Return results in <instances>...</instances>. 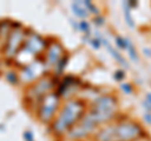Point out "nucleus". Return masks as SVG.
I'll use <instances>...</instances> for the list:
<instances>
[{"instance_id":"nucleus-7","label":"nucleus","mask_w":151,"mask_h":141,"mask_svg":"<svg viewBox=\"0 0 151 141\" xmlns=\"http://www.w3.org/2000/svg\"><path fill=\"white\" fill-rule=\"evenodd\" d=\"M60 105H62V100L57 95V92L55 91L49 92L48 95L42 98V101L37 107L35 110L37 119L39 120L40 124L49 126L52 124V121L54 120Z\"/></svg>"},{"instance_id":"nucleus-24","label":"nucleus","mask_w":151,"mask_h":141,"mask_svg":"<svg viewBox=\"0 0 151 141\" xmlns=\"http://www.w3.org/2000/svg\"><path fill=\"white\" fill-rule=\"evenodd\" d=\"M89 44H91V47L93 49H100L101 48V40L98 39V38H96V37H92L91 39H89V42H88Z\"/></svg>"},{"instance_id":"nucleus-2","label":"nucleus","mask_w":151,"mask_h":141,"mask_svg":"<svg viewBox=\"0 0 151 141\" xmlns=\"http://www.w3.org/2000/svg\"><path fill=\"white\" fill-rule=\"evenodd\" d=\"M87 114L98 125V127L112 122L120 115L119 97L115 93H101L87 105Z\"/></svg>"},{"instance_id":"nucleus-1","label":"nucleus","mask_w":151,"mask_h":141,"mask_svg":"<svg viewBox=\"0 0 151 141\" xmlns=\"http://www.w3.org/2000/svg\"><path fill=\"white\" fill-rule=\"evenodd\" d=\"M87 112V103L74 97L62 102L58 112L49 125V130L55 137L63 139L64 135L77 124Z\"/></svg>"},{"instance_id":"nucleus-8","label":"nucleus","mask_w":151,"mask_h":141,"mask_svg":"<svg viewBox=\"0 0 151 141\" xmlns=\"http://www.w3.org/2000/svg\"><path fill=\"white\" fill-rule=\"evenodd\" d=\"M98 125L92 120L87 112L84 116L64 135L63 140L65 141H87L92 140L93 135L96 134Z\"/></svg>"},{"instance_id":"nucleus-10","label":"nucleus","mask_w":151,"mask_h":141,"mask_svg":"<svg viewBox=\"0 0 151 141\" xmlns=\"http://www.w3.org/2000/svg\"><path fill=\"white\" fill-rule=\"evenodd\" d=\"M45 73H48V69H47L45 64L43 63V60L35 59L34 62L20 68V72H18L19 82L29 86L33 82H35L37 79H39L42 76H44Z\"/></svg>"},{"instance_id":"nucleus-11","label":"nucleus","mask_w":151,"mask_h":141,"mask_svg":"<svg viewBox=\"0 0 151 141\" xmlns=\"http://www.w3.org/2000/svg\"><path fill=\"white\" fill-rule=\"evenodd\" d=\"M65 53H67V52H65L64 47L60 44L59 40L50 39V40H48V43H47V48H45L40 59L43 60V63L45 64L48 72H50V70L53 69V67L59 62L60 58H62Z\"/></svg>"},{"instance_id":"nucleus-16","label":"nucleus","mask_w":151,"mask_h":141,"mask_svg":"<svg viewBox=\"0 0 151 141\" xmlns=\"http://www.w3.org/2000/svg\"><path fill=\"white\" fill-rule=\"evenodd\" d=\"M130 43H131V40H130V38H127V37H121V35L115 37V44L120 50H127Z\"/></svg>"},{"instance_id":"nucleus-14","label":"nucleus","mask_w":151,"mask_h":141,"mask_svg":"<svg viewBox=\"0 0 151 141\" xmlns=\"http://www.w3.org/2000/svg\"><path fill=\"white\" fill-rule=\"evenodd\" d=\"M70 8H72V12L74 14V17L79 18L81 20H87L89 17V13L86 10V8L83 6L82 0L81 1H73L70 4Z\"/></svg>"},{"instance_id":"nucleus-27","label":"nucleus","mask_w":151,"mask_h":141,"mask_svg":"<svg viewBox=\"0 0 151 141\" xmlns=\"http://www.w3.org/2000/svg\"><path fill=\"white\" fill-rule=\"evenodd\" d=\"M126 5L132 10V9H136V8L139 6V3L136 1V0H127V1H126Z\"/></svg>"},{"instance_id":"nucleus-22","label":"nucleus","mask_w":151,"mask_h":141,"mask_svg":"<svg viewBox=\"0 0 151 141\" xmlns=\"http://www.w3.org/2000/svg\"><path fill=\"white\" fill-rule=\"evenodd\" d=\"M113 78L116 79L117 82H124L125 81V78H126V70L125 69H122V68H120V69H116L115 72H113Z\"/></svg>"},{"instance_id":"nucleus-3","label":"nucleus","mask_w":151,"mask_h":141,"mask_svg":"<svg viewBox=\"0 0 151 141\" xmlns=\"http://www.w3.org/2000/svg\"><path fill=\"white\" fill-rule=\"evenodd\" d=\"M47 43H48V40L43 38L40 34H38L34 30H28L23 47L13 60L14 64L22 68L34 62L35 59H40L47 48Z\"/></svg>"},{"instance_id":"nucleus-6","label":"nucleus","mask_w":151,"mask_h":141,"mask_svg":"<svg viewBox=\"0 0 151 141\" xmlns=\"http://www.w3.org/2000/svg\"><path fill=\"white\" fill-rule=\"evenodd\" d=\"M27 33H28V29H25L24 25L20 24V23L13 22V28H12L10 33H9L8 39L1 49L4 59H6L8 62H13L14 58L17 57L18 52L20 50V48L23 47Z\"/></svg>"},{"instance_id":"nucleus-30","label":"nucleus","mask_w":151,"mask_h":141,"mask_svg":"<svg viewBox=\"0 0 151 141\" xmlns=\"http://www.w3.org/2000/svg\"><path fill=\"white\" fill-rule=\"evenodd\" d=\"M144 54L147 55L149 58H151V50H150L149 48H144Z\"/></svg>"},{"instance_id":"nucleus-32","label":"nucleus","mask_w":151,"mask_h":141,"mask_svg":"<svg viewBox=\"0 0 151 141\" xmlns=\"http://www.w3.org/2000/svg\"><path fill=\"white\" fill-rule=\"evenodd\" d=\"M1 59H3V53H1V50H0V63H1Z\"/></svg>"},{"instance_id":"nucleus-17","label":"nucleus","mask_w":151,"mask_h":141,"mask_svg":"<svg viewBox=\"0 0 151 141\" xmlns=\"http://www.w3.org/2000/svg\"><path fill=\"white\" fill-rule=\"evenodd\" d=\"M82 4H83V6L86 8V10L89 13V15H92L93 17H96V15H100V9H98V6H96V4L92 3V1H89V0H82Z\"/></svg>"},{"instance_id":"nucleus-4","label":"nucleus","mask_w":151,"mask_h":141,"mask_svg":"<svg viewBox=\"0 0 151 141\" xmlns=\"http://www.w3.org/2000/svg\"><path fill=\"white\" fill-rule=\"evenodd\" d=\"M59 78L54 77L50 72L45 73L39 79L33 82L25 88V95H24V101L28 107V110L35 112L38 105L42 101V98L47 96L49 92L55 90V86L58 83Z\"/></svg>"},{"instance_id":"nucleus-31","label":"nucleus","mask_w":151,"mask_h":141,"mask_svg":"<svg viewBox=\"0 0 151 141\" xmlns=\"http://www.w3.org/2000/svg\"><path fill=\"white\" fill-rule=\"evenodd\" d=\"M145 100L147 101V102L150 103V105H151V93H150V92H149V93H146V97H145Z\"/></svg>"},{"instance_id":"nucleus-13","label":"nucleus","mask_w":151,"mask_h":141,"mask_svg":"<svg viewBox=\"0 0 151 141\" xmlns=\"http://www.w3.org/2000/svg\"><path fill=\"white\" fill-rule=\"evenodd\" d=\"M68 62H69V54L65 53L63 57L60 58L59 62L53 67V69L50 70V73L53 74L54 77H57V78L62 77L63 73H64V70H65V68H67V65H68Z\"/></svg>"},{"instance_id":"nucleus-9","label":"nucleus","mask_w":151,"mask_h":141,"mask_svg":"<svg viewBox=\"0 0 151 141\" xmlns=\"http://www.w3.org/2000/svg\"><path fill=\"white\" fill-rule=\"evenodd\" d=\"M83 84L84 83L78 77L73 76V74H65V76H62V78H59L54 91L62 101H67L78 96Z\"/></svg>"},{"instance_id":"nucleus-19","label":"nucleus","mask_w":151,"mask_h":141,"mask_svg":"<svg viewBox=\"0 0 151 141\" xmlns=\"http://www.w3.org/2000/svg\"><path fill=\"white\" fill-rule=\"evenodd\" d=\"M5 78L10 84H18L19 83V74H18V72H15V70H8L5 73Z\"/></svg>"},{"instance_id":"nucleus-18","label":"nucleus","mask_w":151,"mask_h":141,"mask_svg":"<svg viewBox=\"0 0 151 141\" xmlns=\"http://www.w3.org/2000/svg\"><path fill=\"white\" fill-rule=\"evenodd\" d=\"M78 30L83 33V37L86 38H91L92 33H91V25L87 20H79L78 22Z\"/></svg>"},{"instance_id":"nucleus-26","label":"nucleus","mask_w":151,"mask_h":141,"mask_svg":"<svg viewBox=\"0 0 151 141\" xmlns=\"http://www.w3.org/2000/svg\"><path fill=\"white\" fill-rule=\"evenodd\" d=\"M142 119H144V121L146 122V125H151V112H146V111H144Z\"/></svg>"},{"instance_id":"nucleus-23","label":"nucleus","mask_w":151,"mask_h":141,"mask_svg":"<svg viewBox=\"0 0 151 141\" xmlns=\"http://www.w3.org/2000/svg\"><path fill=\"white\" fill-rule=\"evenodd\" d=\"M105 22H106L105 17L101 15V14H100V15L93 17V24L96 27H103V25H105Z\"/></svg>"},{"instance_id":"nucleus-5","label":"nucleus","mask_w":151,"mask_h":141,"mask_svg":"<svg viewBox=\"0 0 151 141\" xmlns=\"http://www.w3.org/2000/svg\"><path fill=\"white\" fill-rule=\"evenodd\" d=\"M146 137L147 132L136 120L119 115L113 121V141H141Z\"/></svg>"},{"instance_id":"nucleus-29","label":"nucleus","mask_w":151,"mask_h":141,"mask_svg":"<svg viewBox=\"0 0 151 141\" xmlns=\"http://www.w3.org/2000/svg\"><path fill=\"white\" fill-rule=\"evenodd\" d=\"M69 23H70V25H72L73 30L79 32V30H78V22H76V20H73V19H69Z\"/></svg>"},{"instance_id":"nucleus-12","label":"nucleus","mask_w":151,"mask_h":141,"mask_svg":"<svg viewBox=\"0 0 151 141\" xmlns=\"http://www.w3.org/2000/svg\"><path fill=\"white\" fill-rule=\"evenodd\" d=\"M13 28V22L12 20H0V50L3 49L4 44L9 37V33H10Z\"/></svg>"},{"instance_id":"nucleus-28","label":"nucleus","mask_w":151,"mask_h":141,"mask_svg":"<svg viewBox=\"0 0 151 141\" xmlns=\"http://www.w3.org/2000/svg\"><path fill=\"white\" fill-rule=\"evenodd\" d=\"M141 105H142V107L145 109L146 112H151V105H150V103L146 101V100H144L142 102H141Z\"/></svg>"},{"instance_id":"nucleus-21","label":"nucleus","mask_w":151,"mask_h":141,"mask_svg":"<svg viewBox=\"0 0 151 141\" xmlns=\"http://www.w3.org/2000/svg\"><path fill=\"white\" fill-rule=\"evenodd\" d=\"M127 54H129V57H130V59L132 60V62H135V63H137L139 62V55H137V50H136V48H135V45L132 44V42L130 43V45H129V48H127Z\"/></svg>"},{"instance_id":"nucleus-25","label":"nucleus","mask_w":151,"mask_h":141,"mask_svg":"<svg viewBox=\"0 0 151 141\" xmlns=\"http://www.w3.org/2000/svg\"><path fill=\"white\" fill-rule=\"evenodd\" d=\"M23 137H24L25 141H34V135H33V132L29 130H25L24 132H23Z\"/></svg>"},{"instance_id":"nucleus-15","label":"nucleus","mask_w":151,"mask_h":141,"mask_svg":"<svg viewBox=\"0 0 151 141\" xmlns=\"http://www.w3.org/2000/svg\"><path fill=\"white\" fill-rule=\"evenodd\" d=\"M122 9H124V18H125L126 24L129 25V28L134 29L135 22H134V18H132V14H131V9L126 5V1H122Z\"/></svg>"},{"instance_id":"nucleus-20","label":"nucleus","mask_w":151,"mask_h":141,"mask_svg":"<svg viewBox=\"0 0 151 141\" xmlns=\"http://www.w3.org/2000/svg\"><path fill=\"white\" fill-rule=\"evenodd\" d=\"M120 88H121V91L125 93V95H134V92H135V88H134V84L130 83V82H121L120 83Z\"/></svg>"}]
</instances>
